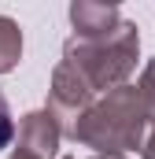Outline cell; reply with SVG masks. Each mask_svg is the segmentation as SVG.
<instances>
[{"mask_svg": "<svg viewBox=\"0 0 155 159\" xmlns=\"http://www.w3.org/2000/svg\"><path fill=\"white\" fill-rule=\"evenodd\" d=\"M11 137H15V119H11V104H7V96L0 93V152L11 144Z\"/></svg>", "mask_w": 155, "mask_h": 159, "instance_id": "6da1fadb", "label": "cell"}]
</instances>
